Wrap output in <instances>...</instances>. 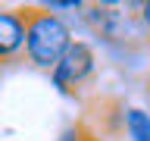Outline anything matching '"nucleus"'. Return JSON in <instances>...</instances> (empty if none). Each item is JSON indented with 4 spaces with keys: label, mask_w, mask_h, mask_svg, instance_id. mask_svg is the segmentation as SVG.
I'll list each match as a JSON object with an SVG mask.
<instances>
[{
    "label": "nucleus",
    "mask_w": 150,
    "mask_h": 141,
    "mask_svg": "<svg viewBox=\"0 0 150 141\" xmlns=\"http://www.w3.org/2000/svg\"><path fill=\"white\" fill-rule=\"evenodd\" d=\"M25 13V63H31L41 72H50L63 53L69 50V44L75 41L72 28L63 16H56L44 6H22Z\"/></svg>",
    "instance_id": "nucleus-1"
},
{
    "label": "nucleus",
    "mask_w": 150,
    "mask_h": 141,
    "mask_svg": "<svg viewBox=\"0 0 150 141\" xmlns=\"http://www.w3.org/2000/svg\"><path fill=\"white\" fill-rule=\"evenodd\" d=\"M94 72H97V53H94V47L88 41L75 38L69 44V50L63 53V60L50 69V82H53V88L59 94H75L78 88H84L94 78Z\"/></svg>",
    "instance_id": "nucleus-2"
},
{
    "label": "nucleus",
    "mask_w": 150,
    "mask_h": 141,
    "mask_svg": "<svg viewBox=\"0 0 150 141\" xmlns=\"http://www.w3.org/2000/svg\"><path fill=\"white\" fill-rule=\"evenodd\" d=\"M25 50V13L22 6H0V66L22 60Z\"/></svg>",
    "instance_id": "nucleus-3"
},
{
    "label": "nucleus",
    "mask_w": 150,
    "mask_h": 141,
    "mask_svg": "<svg viewBox=\"0 0 150 141\" xmlns=\"http://www.w3.org/2000/svg\"><path fill=\"white\" fill-rule=\"evenodd\" d=\"M84 22L97 31L106 41H116L122 38V28L128 22V16L119 9V3H84Z\"/></svg>",
    "instance_id": "nucleus-4"
},
{
    "label": "nucleus",
    "mask_w": 150,
    "mask_h": 141,
    "mask_svg": "<svg viewBox=\"0 0 150 141\" xmlns=\"http://www.w3.org/2000/svg\"><path fill=\"white\" fill-rule=\"evenodd\" d=\"M122 125L131 141H150V113L144 107H128L122 113Z\"/></svg>",
    "instance_id": "nucleus-5"
},
{
    "label": "nucleus",
    "mask_w": 150,
    "mask_h": 141,
    "mask_svg": "<svg viewBox=\"0 0 150 141\" xmlns=\"http://www.w3.org/2000/svg\"><path fill=\"white\" fill-rule=\"evenodd\" d=\"M44 9H50V13H66V9H84V3L81 0H47V3H41Z\"/></svg>",
    "instance_id": "nucleus-6"
},
{
    "label": "nucleus",
    "mask_w": 150,
    "mask_h": 141,
    "mask_svg": "<svg viewBox=\"0 0 150 141\" xmlns=\"http://www.w3.org/2000/svg\"><path fill=\"white\" fill-rule=\"evenodd\" d=\"M134 9H138V13H134V22H138V25L150 35V0H141Z\"/></svg>",
    "instance_id": "nucleus-7"
},
{
    "label": "nucleus",
    "mask_w": 150,
    "mask_h": 141,
    "mask_svg": "<svg viewBox=\"0 0 150 141\" xmlns=\"http://www.w3.org/2000/svg\"><path fill=\"white\" fill-rule=\"evenodd\" d=\"M59 141H91V135H88L81 125H69V129H63Z\"/></svg>",
    "instance_id": "nucleus-8"
},
{
    "label": "nucleus",
    "mask_w": 150,
    "mask_h": 141,
    "mask_svg": "<svg viewBox=\"0 0 150 141\" xmlns=\"http://www.w3.org/2000/svg\"><path fill=\"white\" fill-rule=\"evenodd\" d=\"M147 50H150V35H147Z\"/></svg>",
    "instance_id": "nucleus-9"
},
{
    "label": "nucleus",
    "mask_w": 150,
    "mask_h": 141,
    "mask_svg": "<svg viewBox=\"0 0 150 141\" xmlns=\"http://www.w3.org/2000/svg\"><path fill=\"white\" fill-rule=\"evenodd\" d=\"M147 85H150V82H147Z\"/></svg>",
    "instance_id": "nucleus-10"
}]
</instances>
